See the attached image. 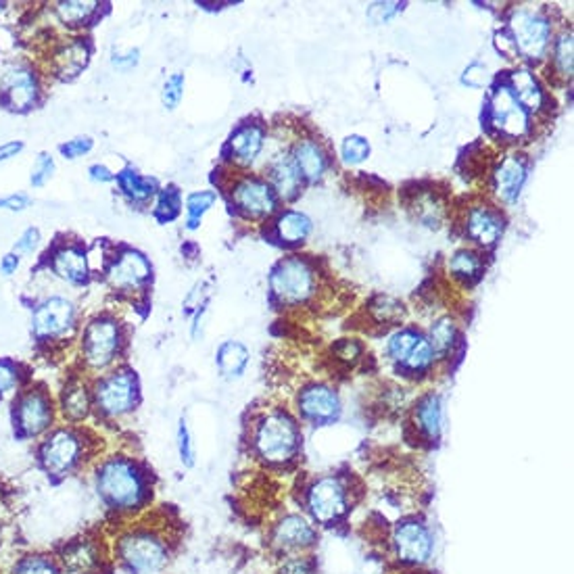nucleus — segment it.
<instances>
[{"mask_svg":"<svg viewBox=\"0 0 574 574\" xmlns=\"http://www.w3.org/2000/svg\"><path fill=\"white\" fill-rule=\"evenodd\" d=\"M96 493L116 512H132L148 498L145 472L126 458H111L96 470Z\"/></svg>","mask_w":574,"mask_h":574,"instance_id":"obj_1","label":"nucleus"},{"mask_svg":"<svg viewBox=\"0 0 574 574\" xmlns=\"http://www.w3.org/2000/svg\"><path fill=\"white\" fill-rule=\"evenodd\" d=\"M117 558L130 574H155L169 562V545L153 530H130L117 541Z\"/></svg>","mask_w":574,"mask_h":574,"instance_id":"obj_2","label":"nucleus"},{"mask_svg":"<svg viewBox=\"0 0 574 574\" xmlns=\"http://www.w3.org/2000/svg\"><path fill=\"white\" fill-rule=\"evenodd\" d=\"M299 441L301 435L297 422L285 412L266 416L255 432V449L269 464L288 462L299 449Z\"/></svg>","mask_w":574,"mask_h":574,"instance_id":"obj_3","label":"nucleus"},{"mask_svg":"<svg viewBox=\"0 0 574 574\" xmlns=\"http://www.w3.org/2000/svg\"><path fill=\"white\" fill-rule=\"evenodd\" d=\"M86 443L74 428H56L42 441L38 462L48 477L65 478L84 462Z\"/></svg>","mask_w":574,"mask_h":574,"instance_id":"obj_4","label":"nucleus"},{"mask_svg":"<svg viewBox=\"0 0 574 574\" xmlns=\"http://www.w3.org/2000/svg\"><path fill=\"white\" fill-rule=\"evenodd\" d=\"M55 406L51 395L42 387L27 388L13 403V424L21 438H36L53 427Z\"/></svg>","mask_w":574,"mask_h":574,"instance_id":"obj_5","label":"nucleus"},{"mask_svg":"<svg viewBox=\"0 0 574 574\" xmlns=\"http://www.w3.org/2000/svg\"><path fill=\"white\" fill-rule=\"evenodd\" d=\"M138 401V378L130 370L111 372L98 380L95 388V406L107 418L130 414Z\"/></svg>","mask_w":574,"mask_h":574,"instance_id":"obj_6","label":"nucleus"},{"mask_svg":"<svg viewBox=\"0 0 574 574\" xmlns=\"http://www.w3.org/2000/svg\"><path fill=\"white\" fill-rule=\"evenodd\" d=\"M122 347V330L113 317H96L84 330L82 356L92 370H105L116 361Z\"/></svg>","mask_w":574,"mask_h":574,"instance_id":"obj_7","label":"nucleus"},{"mask_svg":"<svg viewBox=\"0 0 574 574\" xmlns=\"http://www.w3.org/2000/svg\"><path fill=\"white\" fill-rule=\"evenodd\" d=\"M269 285L282 303H301L314 293V269L303 259H285L272 269Z\"/></svg>","mask_w":574,"mask_h":574,"instance_id":"obj_8","label":"nucleus"},{"mask_svg":"<svg viewBox=\"0 0 574 574\" xmlns=\"http://www.w3.org/2000/svg\"><path fill=\"white\" fill-rule=\"evenodd\" d=\"M509 30H512L514 48L527 59H541L549 46L551 27L549 21L533 11H516L509 19Z\"/></svg>","mask_w":574,"mask_h":574,"instance_id":"obj_9","label":"nucleus"},{"mask_svg":"<svg viewBox=\"0 0 574 574\" xmlns=\"http://www.w3.org/2000/svg\"><path fill=\"white\" fill-rule=\"evenodd\" d=\"M76 326V307L63 297H51L34 309L32 330L38 341H55Z\"/></svg>","mask_w":574,"mask_h":574,"instance_id":"obj_10","label":"nucleus"},{"mask_svg":"<svg viewBox=\"0 0 574 574\" xmlns=\"http://www.w3.org/2000/svg\"><path fill=\"white\" fill-rule=\"evenodd\" d=\"M307 509L316 522H337L347 512L345 485L335 477H324L316 480L307 493Z\"/></svg>","mask_w":574,"mask_h":574,"instance_id":"obj_11","label":"nucleus"},{"mask_svg":"<svg viewBox=\"0 0 574 574\" xmlns=\"http://www.w3.org/2000/svg\"><path fill=\"white\" fill-rule=\"evenodd\" d=\"M395 554L401 562L424 564L432 554V535L427 524L418 520H403L395 527L393 533Z\"/></svg>","mask_w":574,"mask_h":574,"instance_id":"obj_12","label":"nucleus"},{"mask_svg":"<svg viewBox=\"0 0 574 574\" xmlns=\"http://www.w3.org/2000/svg\"><path fill=\"white\" fill-rule=\"evenodd\" d=\"M491 119L506 136L520 138L529 132V113L516 101L509 86H498L491 96Z\"/></svg>","mask_w":574,"mask_h":574,"instance_id":"obj_13","label":"nucleus"},{"mask_svg":"<svg viewBox=\"0 0 574 574\" xmlns=\"http://www.w3.org/2000/svg\"><path fill=\"white\" fill-rule=\"evenodd\" d=\"M107 278L113 288L134 290L151 278V264L143 253L127 249L113 261Z\"/></svg>","mask_w":574,"mask_h":574,"instance_id":"obj_14","label":"nucleus"},{"mask_svg":"<svg viewBox=\"0 0 574 574\" xmlns=\"http://www.w3.org/2000/svg\"><path fill=\"white\" fill-rule=\"evenodd\" d=\"M301 414L316 424H328L341 414V399L328 387H309L299 397Z\"/></svg>","mask_w":574,"mask_h":574,"instance_id":"obj_15","label":"nucleus"},{"mask_svg":"<svg viewBox=\"0 0 574 574\" xmlns=\"http://www.w3.org/2000/svg\"><path fill=\"white\" fill-rule=\"evenodd\" d=\"M234 203L238 205L240 211H245L251 217H261L272 214L276 207V198L272 188L264 180L257 178H245L234 188Z\"/></svg>","mask_w":574,"mask_h":574,"instance_id":"obj_16","label":"nucleus"},{"mask_svg":"<svg viewBox=\"0 0 574 574\" xmlns=\"http://www.w3.org/2000/svg\"><path fill=\"white\" fill-rule=\"evenodd\" d=\"M0 88L5 90L6 103L11 109H30L36 103L38 96V82L30 69L25 67H13L3 76Z\"/></svg>","mask_w":574,"mask_h":574,"instance_id":"obj_17","label":"nucleus"},{"mask_svg":"<svg viewBox=\"0 0 574 574\" xmlns=\"http://www.w3.org/2000/svg\"><path fill=\"white\" fill-rule=\"evenodd\" d=\"M56 559L65 574H96L103 566V551L90 539H80L65 545Z\"/></svg>","mask_w":574,"mask_h":574,"instance_id":"obj_18","label":"nucleus"},{"mask_svg":"<svg viewBox=\"0 0 574 574\" xmlns=\"http://www.w3.org/2000/svg\"><path fill=\"white\" fill-rule=\"evenodd\" d=\"M527 180V163L519 155H509L501 161L498 172H495V190L501 196V201L514 203L519 198L520 190Z\"/></svg>","mask_w":574,"mask_h":574,"instance_id":"obj_19","label":"nucleus"},{"mask_svg":"<svg viewBox=\"0 0 574 574\" xmlns=\"http://www.w3.org/2000/svg\"><path fill=\"white\" fill-rule=\"evenodd\" d=\"M274 543L285 549H303L316 543V530L301 516H287L274 529Z\"/></svg>","mask_w":574,"mask_h":574,"instance_id":"obj_20","label":"nucleus"},{"mask_svg":"<svg viewBox=\"0 0 574 574\" xmlns=\"http://www.w3.org/2000/svg\"><path fill=\"white\" fill-rule=\"evenodd\" d=\"M466 228L477 243L491 247L501 237L503 219L491 207H472L470 214H468Z\"/></svg>","mask_w":574,"mask_h":574,"instance_id":"obj_21","label":"nucleus"},{"mask_svg":"<svg viewBox=\"0 0 574 574\" xmlns=\"http://www.w3.org/2000/svg\"><path fill=\"white\" fill-rule=\"evenodd\" d=\"M53 269L59 278L72 282V285H82L88 278V259L80 247H63L55 253Z\"/></svg>","mask_w":574,"mask_h":574,"instance_id":"obj_22","label":"nucleus"},{"mask_svg":"<svg viewBox=\"0 0 574 574\" xmlns=\"http://www.w3.org/2000/svg\"><path fill=\"white\" fill-rule=\"evenodd\" d=\"M92 395L84 382L72 380L63 387L61 393V412L69 422H82L90 414Z\"/></svg>","mask_w":574,"mask_h":574,"instance_id":"obj_23","label":"nucleus"},{"mask_svg":"<svg viewBox=\"0 0 574 574\" xmlns=\"http://www.w3.org/2000/svg\"><path fill=\"white\" fill-rule=\"evenodd\" d=\"M293 163L299 176L307 180L322 178L326 172V155L314 140H301V143L295 146Z\"/></svg>","mask_w":574,"mask_h":574,"instance_id":"obj_24","label":"nucleus"},{"mask_svg":"<svg viewBox=\"0 0 574 574\" xmlns=\"http://www.w3.org/2000/svg\"><path fill=\"white\" fill-rule=\"evenodd\" d=\"M509 90L514 92L516 101L522 105L524 111H539L543 107L545 95L541 86H539L537 77L529 72V69H516L512 74V86Z\"/></svg>","mask_w":574,"mask_h":574,"instance_id":"obj_25","label":"nucleus"},{"mask_svg":"<svg viewBox=\"0 0 574 574\" xmlns=\"http://www.w3.org/2000/svg\"><path fill=\"white\" fill-rule=\"evenodd\" d=\"M261 146H264V130L259 126H243L230 138L234 159L240 163H253L261 153Z\"/></svg>","mask_w":574,"mask_h":574,"instance_id":"obj_26","label":"nucleus"},{"mask_svg":"<svg viewBox=\"0 0 574 574\" xmlns=\"http://www.w3.org/2000/svg\"><path fill=\"white\" fill-rule=\"evenodd\" d=\"M216 364L226 378H238L249 364V351L238 341H226L216 353Z\"/></svg>","mask_w":574,"mask_h":574,"instance_id":"obj_27","label":"nucleus"},{"mask_svg":"<svg viewBox=\"0 0 574 574\" xmlns=\"http://www.w3.org/2000/svg\"><path fill=\"white\" fill-rule=\"evenodd\" d=\"M416 422L422 432H427L430 438H437L441 432L443 422V408H441V397L430 393L416 406Z\"/></svg>","mask_w":574,"mask_h":574,"instance_id":"obj_28","label":"nucleus"},{"mask_svg":"<svg viewBox=\"0 0 574 574\" xmlns=\"http://www.w3.org/2000/svg\"><path fill=\"white\" fill-rule=\"evenodd\" d=\"M269 174H272V182L276 190H278L280 196H285L287 201L299 195L301 176L299 172H297L293 159H287V157L278 159L272 166V169H269Z\"/></svg>","mask_w":574,"mask_h":574,"instance_id":"obj_29","label":"nucleus"},{"mask_svg":"<svg viewBox=\"0 0 574 574\" xmlns=\"http://www.w3.org/2000/svg\"><path fill=\"white\" fill-rule=\"evenodd\" d=\"M119 186H122V193L130 198L134 203H145L155 195L157 190V182L153 178H143L138 176L134 169H124L122 174L116 176Z\"/></svg>","mask_w":574,"mask_h":574,"instance_id":"obj_30","label":"nucleus"},{"mask_svg":"<svg viewBox=\"0 0 574 574\" xmlns=\"http://www.w3.org/2000/svg\"><path fill=\"white\" fill-rule=\"evenodd\" d=\"M276 230H278V237L285 243H301V240L309 237L311 219L299 214V211H287L276 222Z\"/></svg>","mask_w":574,"mask_h":574,"instance_id":"obj_31","label":"nucleus"},{"mask_svg":"<svg viewBox=\"0 0 574 574\" xmlns=\"http://www.w3.org/2000/svg\"><path fill=\"white\" fill-rule=\"evenodd\" d=\"M88 61V46L86 42H69L67 46H63L59 53H56V69L63 76H76L80 69L86 65Z\"/></svg>","mask_w":574,"mask_h":574,"instance_id":"obj_32","label":"nucleus"},{"mask_svg":"<svg viewBox=\"0 0 574 574\" xmlns=\"http://www.w3.org/2000/svg\"><path fill=\"white\" fill-rule=\"evenodd\" d=\"M9 574H65L61 569L59 559L46 554H30L19 558L11 566Z\"/></svg>","mask_w":574,"mask_h":574,"instance_id":"obj_33","label":"nucleus"},{"mask_svg":"<svg viewBox=\"0 0 574 574\" xmlns=\"http://www.w3.org/2000/svg\"><path fill=\"white\" fill-rule=\"evenodd\" d=\"M449 269L458 276V278L472 280V278H477V276L480 274V269H483V261H480L478 253H474L470 249H462L451 257Z\"/></svg>","mask_w":574,"mask_h":574,"instance_id":"obj_34","label":"nucleus"},{"mask_svg":"<svg viewBox=\"0 0 574 574\" xmlns=\"http://www.w3.org/2000/svg\"><path fill=\"white\" fill-rule=\"evenodd\" d=\"M420 338H422L420 332L412 328H403L399 332H395V335L391 337V341H388V356H391V359L401 361L403 364Z\"/></svg>","mask_w":574,"mask_h":574,"instance_id":"obj_35","label":"nucleus"},{"mask_svg":"<svg viewBox=\"0 0 574 574\" xmlns=\"http://www.w3.org/2000/svg\"><path fill=\"white\" fill-rule=\"evenodd\" d=\"M217 195L214 190H201V193H193L186 198V214H188V228L195 230L198 222H201L203 214L214 207Z\"/></svg>","mask_w":574,"mask_h":574,"instance_id":"obj_36","label":"nucleus"},{"mask_svg":"<svg viewBox=\"0 0 574 574\" xmlns=\"http://www.w3.org/2000/svg\"><path fill=\"white\" fill-rule=\"evenodd\" d=\"M98 3H77V0H69V3H59L56 5V15L63 21V24L77 25L88 21L92 13L96 11Z\"/></svg>","mask_w":574,"mask_h":574,"instance_id":"obj_37","label":"nucleus"},{"mask_svg":"<svg viewBox=\"0 0 574 574\" xmlns=\"http://www.w3.org/2000/svg\"><path fill=\"white\" fill-rule=\"evenodd\" d=\"M453 338H456V326H453L451 320H438L435 326H432L428 341L432 345L435 356L437 353L438 356L448 353L453 345Z\"/></svg>","mask_w":574,"mask_h":574,"instance_id":"obj_38","label":"nucleus"},{"mask_svg":"<svg viewBox=\"0 0 574 574\" xmlns=\"http://www.w3.org/2000/svg\"><path fill=\"white\" fill-rule=\"evenodd\" d=\"M432 361H435V351H432V345L428 338L422 337L412 349V353H409L406 361H403V366L414 372H422V370H427V368H430Z\"/></svg>","mask_w":574,"mask_h":574,"instance_id":"obj_39","label":"nucleus"},{"mask_svg":"<svg viewBox=\"0 0 574 574\" xmlns=\"http://www.w3.org/2000/svg\"><path fill=\"white\" fill-rule=\"evenodd\" d=\"M554 61L559 76L570 77L572 76V34H562L558 38L554 48Z\"/></svg>","mask_w":574,"mask_h":574,"instance_id":"obj_40","label":"nucleus"},{"mask_svg":"<svg viewBox=\"0 0 574 574\" xmlns=\"http://www.w3.org/2000/svg\"><path fill=\"white\" fill-rule=\"evenodd\" d=\"M341 155L345 163H349V166H357V163L368 159V155H370V145H368V140L361 136H349V138H345V143L341 146Z\"/></svg>","mask_w":574,"mask_h":574,"instance_id":"obj_41","label":"nucleus"},{"mask_svg":"<svg viewBox=\"0 0 574 574\" xmlns=\"http://www.w3.org/2000/svg\"><path fill=\"white\" fill-rule=\"evenodd\" d=\"M53 172H55V159L51 153H40L36 161H34V167H32V176H30V182L32 186H45V184L53 178Z\"/></svg>","mask_w":574,"mask_h":574,"instance_id":"obj_42","label":"nucleus"},{"mask_svg":"<svg viewBox=\"0 0 574 574\" xmlns=\"http://www.w3.org/2000/svg\"><path fill=\"white\" fill-rule=\"evenodd\" d=\"M182 96H184V76L182 74L169 76L166 84H163V92H161L163 105H166L167 109H176L180 105Z\"/></svg>","mask_w":574,"mask_h":574,"instance_id":"obj_43","label":"nucleus"},{"mask_svg":"<svg viewBox=\"0 0 574 574\" xmlns=\"http://www.w3.org/2000/svg\"><path fill=\"white\" fill-rule=\"evenodd\" d=\"M370 309L380 322H393L403 314L401 303L397 299H391V297H378V299L372 303Z\"/></svg>","mask_w":574,"mask_h":574,"instance_id":"obj_44","label":"nucleus"},{"mask_svg":"<svg viewBox=\"0 0 574 574\" xmlns=\"http://www.w3.org/2000/svg\"><path fill=\"white\" fill-rule=\"evenodd\" d=\"M178 451L184 466H195V445L193 437H190V430L186 427V420H180L178 427Z\"/></svg>","mask_w":574,"mask_h":574,"instance_id":"obj_45","label":"nucleus"},{"mask_svg":"<svg viewBox=\"0 0 574 574\" xmlns=\"http://www.w3.org/2000/svg\"><path fill=\"white\" fill-rule=\"evenodd\" d=\"M19 382V368L13 361L0 359V397L15 388Z\"/></svg>","mask_w":574,"mask_h":574,"instance_id":"obj_46","label":"nucleus"},{"mask_svg":"<svg viewBox=\"0 0 574 574\" xmlns=\"http://www.w3.org/2000/svg\"><path fill=\"white\" fill-rule=\"evenodd\" d=\"M92 145L95 143H92L90 136H77L74 140H67L65 145H61L59 151L65 159H77V157H82V155H86L92 148Z\"/></svg>","mask_w":574,"mask_h":574,"instance_id":"obj_47","label":"nucleus"},{"mask_svg":"<svg viewBox=\"0 0 574 574\" xmlns=\"http://www.w3.org/2000/svg\"><path fill=\"white\" fill-rule=\"evenodd\" d=\"M178 207H180L178 193H176L174 188H163L157 201V216H161V211H167V219H172L176 216V211H178Z\"/></svg>","mask_w":574,"mask_h":574,"instance_id":"obj_48","label":"nucleus"},{"mask_svg":"<svg viewBox=\"0 0 574 574\" xmlns=\"http://www.w3.org/2000/svg\"><path fill=\"white\" fill-rule=\"evenodd\" d=\"M401 9H403V5L399 3H378L370 6L368 17H370L372 21H377V24H385V21L391 19L395 13H399Z\"/></svg>","mask_w":574,"mask_h":574,"instance_id":"obj_49","label":"nucleus"},{"mask_svg":"<svg viewBox=\"0 0 574 574\" xmlns=\"http://www.w3.org/2000/svg\"><path fill=\"white\" fill-rule=\"evenodd\" d=\"M40 230L38 228H27L15 243V253H34L40 245Z\"/></svg>","mask_w":574,"mask_h":574,"instance_id":"obj_50","label":"nucleus"},{"mask_svg":"<svg viewBox=\"0 0 574 574\" xmlns=\"http://www.w3.org/2000/svg\"><path fill=\"white\" fill-rule=\"evenodd\" d=\"M464 82L468 84V86H474V88L485 86V84H488V69L480 65V63H474V65L466 69Z\"/></svg>","mask_w":574,"mask_h":574,"instance_id":"obj_51","label":"nucleus"},{"mask_svg":"<svg viewBox=\"0 0 574 574\" xmlns=\"http://www.w3.org/2000/svg\"><path fill=\"white\" fill-rule=\"evenodd\" d=\"M32 205V198L24 193H15L0 198V209L5 211H24Z\"/></svg>","mask_w":574,"mask_h":574,"instance_id":"obj_52","label":"nucleus"},{"mask_svg":"<svg viewBox=\"0 0 574 574\" xmlns=\"http://www.w3.org/2000/svg\"><path fill=\"white\" fill-rule=\"evenodd\" d=\"M280 574H316L314 564L306 558H293L285 562V566L280 569Z\"/></svg>","mask_w":574,"mask_h":574,"instance_id":"obj_53","label":"nucleus"},{"mask_svg":"<svg viewBox=\"0 0 574 574\" xmlns=\"http://www.w3.org/2000/svg\"><path fill=\"white\" fill-rule=\"evenodd\" d=\"M88 176H90L92 182H98V184H107V182L116 180V174H113L107 166H101V163H96V166H90Z\"/></svg>","mask_w":574,"mask_h":574,"instance_id":"obj_54","label":"nucleus"},{"mask_svg":"<svg viewBox=\"0 0 574 574\" xmlns=\"http://www.w3.org/2000/svg\"><path fill=\"white\" fill-rule=\"evenodd\" d=\"M359 353H361V347L356 341H341L337 345V356L341 359L351 361V359H356Z\"/></svg>","mask_w":574,"mask_h":574,"instance_id":"obj_55","label":"nucleus"},{"mask_svg":"<svg viewBox=\"0 0 574 574\" xmlns=\"http://www.w3.org/2000/svg\"><path fill=\"white\" fill-rule=\"evenodd\" d=\"M19 266H21L19 255L15 251L6 253L5 257H3V261H0V274H3V276H13L19 269Z\"/></svg>","mask_w":574,"mask_h":574,"instance_id":"obj_56","label":"nucleus"},{"mask_svg":"<svg viewBox=\"0 0 574 574\" xmlns=\"http://www.w3.org/2000/svg\"><path fill=\"white\" fill-rule=\"evenodd\" d=\"M138 63V51H127L126 55L117 53L116 56H113V65H116L117 69H130Z\"/></svg>","mask_w":574,"mask_h":574,"instance_id":"obj_57","label":"nucleus"},{"mask_svg":"<svg viewBox=\"0 0 574 574\" xmlns=\"http://www.w3.org/2000/svg\"><path fill=\"white\" fill-rule=\"evenodd\" d=\"M21 151H24V143H19V140H11V143L0 145V163L17 157Z\"/></svg>","mask_w":574,"mask_h":574,"instance_id":"obj_58","label":"nucleus"}]
</instances>
